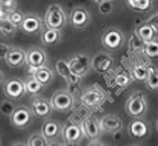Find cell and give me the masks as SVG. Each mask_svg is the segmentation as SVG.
I'll return each instance as SVG.
<instances>
[{
  "mask_svg": "<svg viewBox=\"0 0 158 146\" xmlns=\"http://www.w3.org/2000/svg\"><path fill=\"white\" fill-rule=\"evenodd\" d=\"M24 87H25V93H26L27 95H31V97L41 95V93H43L44 89H45L32 76H29V77L25 78V81H24Z\"/></svg>",
  "mask_w": 158,
  "mask_h": 146,
  "instance_id": "obj_24",
  "label": "cell"
},
{
  "mask_svg": "<svg viewBox=\"0 0 158 146\" xmlns=\"http://www.w3.org/2000/svg\"><path fill=\"white\" fill-rule=\"evenodd\" d=\"M32 77L40 83L44 88L49 87L54 81H55V73L51 68H49L48 66L34 69L32 72Z\"/></svg>",
  "mask_w": 158,
  "mask_h": 146,
  "instance_id": "obj_21",
  "label": "cell"
},
{
  "mask_svg": "<svg viewBox=\"0 0 158 146\" xmlns=\"http://www.w3.org/2000/svg\"><path fill=\"white\" fill-rule=\"evenodd\" d=\"M46 139L41 135V133H32L26 142V146H48Z\"/></svg>",
  "mask_w": 158,
  "mask_h": 146,
  "instance_id": "obj_31",
  "label": "cell"
},
{
  "mask_svg": "<svg viewBox=\"0 0 158 146\" xmlns=\"http://www.w3.org/2000/svg\"><path fill=\"white\" fill-rule=\"evenodd\" d=\"M146 56H148L149 58H156L158 56V42H157V39L153 40V41H149L147 44L143 45V50H142Z\"/></svg>",
  "mask_w": 158,
  "mask_h": 146,
  "instance_id": "obj_34",
  "label": "cell"
},
{
  "mask_svg": "<svg viewBox=\"0 0 158 146\" xmlns=\"http://www.w3.org/2000/svg\"><path fill=\"white\" fill-rule=\"evenodd\" d=\"M5 63L10 68H19L25 64V51L20 47H14L9 50L6 57H5Z\"/></svg>",
  "mask_w": 158,
  "mask_h": 146,
  "instance_id": "obj_20",
  "label": "cell"
},
{
  "mask_svg": "<svg viewBox=\"0 0 158 146\" xmlns=\"http://www.w3.org/2000/svg\"><path fill=\"white\" fill-rule=\"evenodd\" d=\"M135 35L137 36V37L143 42V44H147L149 41H153L156 40V33L153 32V30L146 24V22H142L141 25L136 26L135 29Z\"/></svg>",
  "mask_w": 158,
  "mask_h": 146,
  "instance_id": "obj_23",
  "label": "cell"
},
{
  "mask_svg": "<svg viewBox=\"0 0 158 146\" xmlns=\"http://www.w3.org/2000/svg\"><path fill=\"white\" fill-rule=\"evenodd\" d=\"M15 108H16L15 103L9 100V99H6V98H3L2 100H0V114L10 117Z\"/></svg>",
  "mask_w": 158,
  "mask_h": 146,
  "instance_id": "obj_32",
  "label": "cell"
},
{
  "mask_svg": "<svg viewBox=\"0 0 158 146\" xmlns=\"http://www.w3.org/2000/svg\"><path fill=\"white\" fill-rule=\"evenodd\" d=\"M114 64V58L110 52L100 51L91 58V69L100 73V75H106L108 73Z\"/></svg>",
  "mask_w": 158,
  "mask_h": 146,
  "instance_id": "obj_12",
  "label": "cell"
},
{
  "mask_svg": "<svg viewBox=\"0 0 158 146\" xmlns=\"http://www.w3.org/2000/svg\"><path fill=\"white\" fill-rule=\"evenodd\" d=\"M126 4L133 11L144 13L152 8L153 2H151V0H128V2H126Z\"/></svg>",
  "mask_w": 158,
  "mask_h": 146,
  "instance_id": "obj_26",
  "label": "cell"
},
{
  "mask_svg": "<svg viewBox=\"0 0 158 146\" xmlns=\"http://www.w3.org/2000/svg\"><path fill=\"white\" fill-rule=\"evenodd\" d=\"M98 125L102 134H116L123 129V120L114 114H106L98 119Z\"/></svg>",
  "mask_w": 158,
  "mask_h": 146,
  "instance_id": "obj_15",
  "label": "cell"
},
{
  "mask_svg": "<svg viewBox=\"0 0 158 146\" xmlns=\"http://www.w3.org/2000/svg\"><path fill=\"white\" fill-rule=\"evenodd\" d=\"M44 27H45L44 20L40 15L34 14V13H27V14H24V19L19 29L24 33L32 36V35L40 33L44 30Z\"/></svg>",
  "mask_w": 158,
  "mask_h": 146,
  "instance_id": "obj_11",
  "label": "cell"
},
{
  "mask_svg": "<svg viewBox=\"0 0 158 146\" xmlns=\"http://www.w3.org/2000/svg\"><path fill=\"white\" fill-rule=\"evenodd\" d=\"M87 146H107V145L103 144V142L100 141V140H94V141H90Z\"/></svg>",
  "mask_w": 158,
  "mask_h": 146,
  "instance_id": "obj_39",
  "label": "cell"
},
{
  "mask_svg": "<svg viewBox=\"0 0 158 146\" xmlns=\"http://www.w3.org/2000/svg\"><path fill=\"white\" fill-rule=\"evenodd\" d=\"M132 146H141V145H132Z\"/></svg>",
  "mask_w": 158,
  "mask_h": 146,
  "instance_id": "obj_44",
  "label": "cell"
},
{
  "mask_svg": "<svg viewBox=\"0 0 158 146\" xmlns=\"http://www.w3.org/2000/svg\"><path fill=\"white\" fill-rule=\"evenodd\" d=\"M49 57L44 48L32 46L27 51H25V64L31 67L32 69H37L48 66Z\"/></svg>",
  "mask_w": 158,
  "mask_h": 146,
  "instance_id": "obj_9",
  "label": "cell"
},
{
  "mask_svg": "<svg viewBox=\"0 0 158 146\" xmlns=\"http://www.w3.org/2000/svg\"><path fill=\"white\" fill-rule=\"evenodd\" d=\"M16 32H18V27H15L8 19L0 21V36L11 39L16 35Z\"/></svg>",
  "mask_w": 158,
  "mask_h": 146,
  "instance_id": "obj_27",
  "label": "cell"
},
{
  "mask_svg": "<svg viewBox=\"0 0 158 146\" xmlns=\"http://www.w3.org/2000/svg\"><path fill=\"white\" fill-rule=\"evenodd\" d=\"M16 6H18V3L14 2V0H4V2H0V8L6 13V15H8V13L15 10Z\"/></svg>",
  "mask_w": 158,
  "mask_h": 146,
  "instance_id": "obj_36",
  "label": "cell"
},
{
  "mask_svg": "<svg viewBox=\"0 0 158 146\" xmlns=\"http://www.w3.org/2000/svg\"><path fill=\"white\" fill-rule=\"evenodd\" d=\"M102 46L108 51H118L125 44V35L118 27H107L101 37Z\"/></svg>",
  "mask_w": 158,
  "mask_h": 146,
  "instance_id": "obj_5",
  "label": "cell"
},
{
  "mask_svg": "<svg viewBox=\"0 0 158 146\" xmlns=\"http://www.w3.org/2000/svg\"><path fill=\"white\" fill-rule=\"evenodd\" d=\"M48 146H66V145L61 141H52V142H49Z\"/></svg>",
  "mask_w": 158,
  "mask_h": 146,
  "instance_id": "obj_40",
  "label": "cell"
},
{
  "mask_svg": "<svg viewBox=\"0 0 158 146\" xmlns=\"http://www.w3.org/2000/svg\"><path fill=\"white\" fill-rule=\"evenodd\" d=\"M127 131H128L130 136H132V137L143 139L151 134V125L143 118L132 119L127 126Z\"/></svg>",
  "mask_w": 158,
  "mask_h": 146,
  "instance_id": "obj_17",
  "label": "cell"
},
{
  "mask_svg": "<svg viewBox=\"0 0 158 146\" xmlns=\"http://www.w3.org/2000/svg\"><path fill=\"white\" fill-rule=\"evenodd\" d=\"M80 125L82 128L85 137H87L90 141L100 140V136L102 135V133L100 130V125H98V119L97 118L89 117L85 120H82Z\"/></svg>",
  "mask_w": 158,
  "mask_h": 146,
  "instance_id": "obj_19",
  "label": "cell"
},
{
  "mask_svg": "<svg viewBox=\"0 0 158 146\" xmlns=\"http://www.w3.org/2000/svg\"><path fill=\"white\" fill-rule=\"evenodd\" d=\"M143 45L144 44L137 37L136 35H132L130 41H128V47L132 51H141V50H143Z\"/></svg>",
  "mask_w": 158,
  "mask_h": 146,
  "instance_id": "obj_35",
  "label": "cell"
},
{
  "mask_svg": "<svg viewBox=\"0 0 158 146\" xmlns=\"http://www.w3.org/2000/svg\"><path fill=\"white\" fill-rule=\"evenodd\" d=\"M96 4L98 13L103 16H107L114 11V3L111 0H100V2H96Z\"/></svg>",
  "mask_w": 158,
  "mask_h": 146,
  "instance_id": "obj_30",
  "label": "cell"
},
{
  "mask_svg": "<svg viewBox=\"0 0 158 146\" xmlns=\"http://www.w3.org/2000/svg\"><path fill=\"white\" fill-rule=\"evenodd\" d=\"M67 64L73 76L84 78L91 71V57L87 53H76L71 57Z\"/></svg>",
  "mask_w": 158,
  "mask_h": 146,
  "instance_id": "obj_4",
  "label": "cell"
},
{
  "mask_svg": "<svg viewBox=\"0 0 158 146\" xmlns=\"http://www.w3.org/2000/svg\"><path fill=\"white\" fill-rule=\"evenodd\" d=\"M4 73H3V71L2 69H0V84H3L4 83Z\"/></svg>",
  "mask_w": 158,
  "mask_h": 146,
  "instance_id": "obj_43",
  "label": "cell"
},
{
  "mask_svg": "<svg viewBox=\"0 0 158 146\" xmlns=\"http://www.w3.org/2000/svg\"><path fill=\"white\" fill-rule=\"evenodd\" d=\"M41 135L46 139L48 142L59 141L62 133V124L54 119H46L41 126Z\"/></svg>",
  "mask_w": 158,
  "mask_h": 146,
  "instance_id": "obj_16",
  "label": "cell"
},
{
  "mask_svg": "<svg viewBox=\"0 0 158 146\" xmlns=\"http://www.w3.org/2000/svg\"><path fill=\"white\" fill-rule=\"evenodd\" d=\"M132 81H133L132 76L130 75L128 72H126V71L118 72L116 75V77H114V83L118 87H121V88H127L132 83Z\"/></svg>",
  "mask_w": 158,
  "mask_h": 146,
  "instance_id": "obj_28",
  "label": "cell"
},
{
  "mask_svg": "<svg viewBox=\"0 0 158 146\" xmlns=\"http://www.w3.org/2000/svg\"><path fill=\"white\" fill-rule=\"evenodd\" d=\"M146 24L153 30V32L157 35V32H158V19H157V14H154V15H152L147 21H146Z\"/></svg>",
  "mask_w": 158,
  "mask_h": 146,
  "instance_id": "obj_37",
  "label": "cell"
},
{
  "mask_svg": "<svg viewBox=\"0 0 158 146\" xmlns=\"http://www.w3.org/2000/svg\"><path fill=\"white\" fill-rule=\"evenodd\" d=\"M11 146H26V144H25V142H23V141H15Z\"/></svg>",
  "mask_w": 158,
  "mask_h": 146,
  "instance_id": "obj_42",
  "label": "cell"
},
{
  "mask_svg": "<svg viewBox=\"0 0 158 146\" xmlns=\"http://www.w3.org/2000/svg\"><path fill=\"white\" fill-rule=\"evenodd\" d=\"M4 19H6V13H5L2 8H0V21L4 20Z\"/></svg>",
  "mask_w": 158,
  "mask_h": 146,
  "instance_id": "obj_41",
  "label": "cell"
},
{
  "mask_svg": "<svg viewBox=\"0 0 158 146\" xmlns=\"http://www.w3.org/2000/svg\"><path fill=\"white\" fill-rule=\"evenodd\" d=\"M61 39H62V31L44 27V30L40 32V40L45 47H51L57 45L61 41Z\"/></svg>",
  "mask_w": 158,
  "mask_h": 146,
  "instance_id": "obj_22",
  "label": "cell"
},
{
  "mask_svg": "<svg viewBox=\"0 0 158 146\" xmlns=\"http://www.w3.org/2000/svg\"><path fill=\"white\" fill-rule=\"evenodd\" d=\"M11 48L10 45L8 44H4V42H0V60H5L9 50Z\"/></svg>",
  "mask_w": 158,
  "mask_h": 146,
  "instance_id": "obj_38",
  "label": "cell"
},
{
  "mask_svg": "<svg viewBox=\"0 0 158 146\" xmlns=\"http://www.w3.org/2000/svg\"><path fill=\"white\" fill-rule=\"evenodd\" d=\"M6 19H8L15 27L19 29L20 25H21V22H23V19H24V13H23L21 10H19V9H15V10H13V11L8 13Z\"/></svg>",
  "mask_w": 158,
  "mask_h": 146,
  "instance_id": "obj_33",
  "label": "cell"
},
{
  "mask_svg": "<svg viewBox=\"0 0 158 146\" xmlns=\"http://www.w3.org/2000/svg\"><path fill=\"white\" fill-rule=\"evenodd\" d=\"M30 109L36 118H41V119H49V117L52 113V109L50 105L49 99H46L43 95H36L31 97L30 99Z\"/></svg>",
  "mask_w": 158,
  "mask_h": 146,
  "instance_id": "obj_14",
  "label": "cell"
},
{
  "mask_svg": "<svg viewBox=\"0 0 158 146\" xmlns=\"http://www.w3.org/2000/svg\"><path fill=\"white\" fill-rule=\"evenodd\" d=\"M125 109L126 113L133 119L142 118L143 115H146V113L148 112V100L146 98V94L139 90L133 92L127 99Z\"/></svg>",
  "mask_w": 158,
  "mask_h": 146,
  "instance_id": "obj_2",
  "label": "cell"
},
{
  "mask_svg": "<svg viewBox=\"0 0 158 146\" xmlns=\"http://www.w3.org/2000/svg\"><path fill=\"white\" fill-rule=\"evenodd\" d=\"M49 102L52 110L65 113L72 109L75 104V98H73V94L67 89H59L51 95Z\"/></svg>",
  "mask_w": 158,
  "mask_h": 146,
  "instance_id": "obj_6",
  "label": "cell"
},
{
  "mask_svg": "<svg viewBox=\"0 0 158 146\" xmlns=\"http://www.w3.org/2000/svg\"><path fill=\"white\" fill-rule=\"evenodd\" d=\"M106 99V93L100 88L98 84L90 86L82 90L81 100L82 103L89 108H96L100 106Z\"/></svg>",
  "mask_w": 158,
  "mask_h": 146,
  "instance_id": "obj_10",
  "label": "cell"
},
{
  "mask_svg": "<svg viewBox=\"0 0 158 146\" xmlns=\"http://www.w3.org/2000/svg\"><path fill=\"white\" fill-rule=\"evenodd\" d=\"M3 94L6 99H9L11 102L21 99L24 95H26L25 87H24V81L18 78V77H13V78H9V79L4 81Z\"/></svg>",
  "mask_w": 158,
  "mask_h": 146,
  "instance_id": "obj_7",
  "label": "cell"
},
{
  "mask_svg": "<svg viewBox=\"0 0 158 146\" xmlns=\"http://www.w3.org/2000/svg\"><path fill=\"white\" fill-rule=\"evenodd\" d=\"M146 86L151 90H157L158 88V71L156 66L147 67V77H146Z\"/></svg>",
  "mask_w": 158,
  "mask_h": 146,
  "instance_id": "obj_25",
  "label": "cell"
},
{
  "mask_svg": "<svg viewBox=\"0 0 158 146\" xmlns=\"http://www.w3.org/2000/svg\"><path fill=\"white\" fill-rule=\"evenodd\" d=\"M67 19L75 29L82 30V29L87 27L89 24L91 22V14L85 6L77 5V6H73L71 9V13H70Z\"/></svg>",
  "mask_w": 158,
  "mask_h": 146,
  "instance_id": "obj_13",
  "label": "cell"
},
{
  "mask_svg": "<svg viewBox=\"0 0 158 146\" xmlns=\"http://www.w3.org/2000/svg\"><path fill=\"white\" fill-rule=\"evenodd\" d=\"M9 120H10V124L15 129L24 130V129H27L32 124V121H34V114L31 112L30 106H26V105H16V108L14 109V112L9 117Z\"/></svg>",
  "mask_w": 158,
  "mask_h": 146,
  "instance_id": "obj_3",
  "label": "cell"
},
{
  "mask_svg": "<svg viewBox=\"0 0 158 146\" xmlns=\"http://www.w3.org/2000/svg\"><path fill=\"white\" fill-rule=\"evenodd\" d=\"M56 67V72L59 75L66 81V83L69 84V87L71 88H78L81 84V78H78L76 76H73L70 68H69V64H67V61L65 60H59L55 64Z\"/></svg>",
  "mask_w": 158,
  "mask_h": 146,
  "instance_id": "obj_18",
  "label": "cell"
},
{
  "mask_svg": "<svg viewBox=\"0 0 158 146\" xmlns=\"http://www.w3.org/2000/svg\"><path fill=\"white\" fill-rule=\"evenodd\" d=\"M43 20H44L45 27L51 29V30L62 31V29L67 25V15L64 8L57 3L49 5Z\"/></svg>",
  "mask_w": 158,
  "mask_h": 146,
  "instance_id": "obj_1",
  "label": "cell"
},
{
  "mask_svg": "<svg viewBox=\"0 0 158 146\" xmlns=\"http://www.w3.org/2000/svg\"><path fill=\"white\" fill-rule=\"evenodd\" d=\"M61 137L64 139V144L67 146H77L80 144L85 135L82 131V128L80 124H75V123H66L62 126V133Z\"/></svg>",
  "mask_w": 158,
  "mask_h": 146,
  "instance_id": "obj_8",
  "label": "cell"
},
{
  "mask_svg": "<svg viewBox=\"0 0 158 146\" xmlns=\"http://www.w3.org/2000/svg\"><path fill=\"white\" fill-rule=\"evenodd\" d=\"M131 76H132L133 79L144 82V81H146V77H147V66H144V64H142V63L135 64V66L132 67Z\"/></svg>",
  "mask_w": 158,
  "mask_h": 146,
  "instance_id": "obj_29",
  "label": "cell"
}]
</instances>
